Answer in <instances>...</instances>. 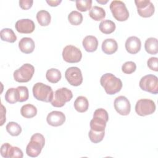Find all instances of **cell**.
Wrapping results in <instances>:
<instances>
[{
  "label": "cell",
  "mask_w": 158,
  "mask_h": 158,
  "mask_svg": "<svg viewBox=\"0 0 158 158\" xmlns=\"http://www.w3.org/2000/svg\"><path fill=\"white\" fill-rule=\"evenodd\" d=\"M141 47V40L136 36H130L126 40L125 49L127 51L131 54H136L138 53L140 51Z\"/></svg>",
  "instance_id": "e0dca14e"
},
{
  "label": "cell",
  "mask_w": 158,
  "mask_h": 158,
  "mask_svg": "<svg viewBox=\"0 0 158 158\" xmlns=\"http://www.w3.org/2000/svg\"><path fill=\"white\" fill-rule=\"evenodd\" d=\"M96 1L98 2V3H100V4H106L108 1L106 0V1H103V0H96Z\"/></svg>",
  "instance_id": "ab89813d"
},
{
  "label": "cell",
  "mask_w": 158,
  "mask_h": 158,
  "mask_svg": "<svg viewBox=\"0 0 158 158\" xmlns=\"http://www.w3.org/2000/svg\"><path fill=\"white\" fill-rule=\"evenodd\" d=\"M35 72L34 67L30 64H25L14 72V80L19 83L29 81Z\"/></svg>",
  "instance_id": "52a82bcc"
},
{
  "label": "cell",
  "mask_w": 158,
  "mask_h": 158,
  "mask_svg": "<svg viewBox=\"0 0 158 158\" xmlns=\"http://www.w3.org/2000/svg\"><path fill=\"white\" fill-rule=\"evenodd\" d=\"M1 39L9 43H14L17 40V36L11 28H5L1 30Z\"/></svg>",
  "instance_id": "484cf974"
},
{
  "label": "cell",
  "mask_w": 158,
  "mask_h": 158,
  "mask_svg": "<svg viewBox=\"0 0 158 158\" xmlns=\"http://www.w3.org/2000/svg\"><path fill=\"white\" fill-rule=\"evenodd\" d=\"M148 67L149 69L154 70L155 72L158 71V59L157 57H150L147 61Z\"/></svg>",
  "instance_id": "d590c367"
},
{
  "label": "cell",
  "mask_w": 158,
  "mask_h": 158,
  "mask_svg": "<svg viewBox=\"0 0 158 158\" xmlns=\"http://www.w3.org/2000/svg\"><path fill=\"white\" fill-rule=\"evenodd\" d=\"M100 31L104 34H110L115 30L116 26L115 23L110 20H104L99 23Z\"/></svg>",
  "instance_id": "603a6c76"
},
{
  "label": "cell",
  "mask_w": 158,
  "mask_h": 158,
  "mask_svg": "<svg viewBox=\"0 0 158 158\" xmlns=\"http://www.w3.org/2000/svg\"><path fill=\"white\" fill-rule=\"evenodd\" d=\"M19 95V102H22L28 100L29 98L28 89L27 86H20L17 88Z\"/></svg>",
  "instance_id": "836d02e7"
},
{
  "label": "cell",
  "mask_w": 158,
  "mask_h": 158,
  "mask_svg": "<svg viewBox=\"0 0 158 158\" xmlns=\"http://www.w3.org/2000/svg\"><path fill=\"white\" fill-rule=\"evenodd\" d=\"M136 69V65L133 61H127L122 66V70L125 74H131Z\"/></svg>",
  "instance_id": "e575fe53"
},
{
  "label": "cell",
  "mask_w": 158,
  "mask_h": 158,
  "mask_svg": "<svg viewBox=\"0 0 158 158\" xmlns=\"http://www.w3.org/2000/svg\"><path fill=\"white\" fill-rule=\"evenodd\" d=\"M35 44L32 38L29 37L22 38L19 43V48L21 52L25 54H30L35 49Z\"/></svg>",
  "instance_id": "ac0fdd59"
},
{
  "label": "cell",
  "mask_w": 158,
  "mask_h": 158,
  "mask_svg": "<svg viewBox=\"0 0 158 158\" xmlns=\"http://www.w3.org/2000/svg\"><path fill=\"white\" fill-rule=\"evenodd\" d=\"M7 131L13 136H19L22 132L21 127L16 122H10L6 127Z\"/></svg>",
  "instance_id": "f546056e"
},
{
  "label": "cell",
  "mask_w": 158,
  "mask_h": 158,
  "mask_svg": "<svg viewBox=\"0 0 158 158\" xmlns=\"http://www.w3.org/2000/svg\"><path fill=\"white\" fill-rule=\"evenodd\" d=\"M156 110L155 102L149 99H141L135 105V111L140 116H146L153 114Z\"/></svg>",
  "instance_id": "9c48e42d"
},
{
  "label": "cell",
  "mask_w": 158,
  "mask_h": 158,
  "mask_svg": "<svg viewBox=\"0 0 158 158\" xmlns=\"http://www.w3.org/2000/svg\"><path fill=\"white\" fill-rule=\"evenodd\" d=\"M1 126H2L4 123L6 122V108L4 107V106L1 104Z\"/></svg>",
  "instance_id": "74e56055"
},
{
  "label": "cell",
  "mask_w": 158,
  "mask_h": 158,
  "mask_svg": "<svg viewBox=\"0 0 158 158\" xmlns=\"http://www.w3.org/2000/svg\"><path fill=\"white\" fill-rule=\"evenodd\" d=\"M45 144V139L43 135L35 133L31 137L26 148L27 154L31 157H36L41 153Z\"/></svg>",
  "instance_id": "7a4b0ae2"
},
{
  "label": "cell",
  "mask_w": 158,
  "mask_h": 158,
  "mask_svg": "<svg viewBox=\"0 0 158 158\" xmlns=\"http://www.w3.org/2000/svg\"><path fill=\"white\" fill-rule=\"evenodd\" d=\"M109 120L107 112L102 109H97L93 114V117L90 121V128L96 131H105L106 123Z\"/></svg>",
  "instance_id": "3957f363"
},
{
  "label": "cell",
  "mask_w": 158,
  "mask_h": 158,
  "mask_svg": "<svg viewBox=\"0 0 158 158\" xmlns=\"http://www.w3.org/2000/svg\"><path fill=\"white\" fill-rule=\"evenodd\" d=\"M157 40L156 38L151 37L148 38L144 44L146 51L149 54H156L158 52Z\"/></svg>",
  "instance_id": "7402d4cb"
},
{
  "label": "cell",
  "mask_w": 158,
  "mask_h": 158,
  "mask_svg": "<svg viewBox=\"0 0 158 158\" xmlns=\"http://www.w3.org/2000/svg\"><path fill=\"white\" fill-rule=\"evenodd\" d=\"M20 113L23 117L31 118L36 115L37 109L35 106L31 104H27L21 107Z\"/></svg>",
  "instance_id": "cb8c5ba5"
},
{
  "label": "cell",
  "mask_w": 158,
  "mask_h": 158,
  "mask_svg": "<svg viewBox=\"0 0 158 158\" xmlns=\"http://www.w3.org/2000/svg\"><path fill=\"white\" fill-rule=\"evenodd\" d=\"M77 9L80 12H86L89 10L91 7V0H76L75 1Z\"/></svg>",
  "instance_id": "d6a6232c"
},
{
  "label": "cell",
  "mask_w": 158,
  "mask_h": 158,
  "mask_svg": "<svg viewBox=\"0 0 158 158\" xmlns=\"http://www.w3.org/2000/svg\"><path fill=\"white\" fill-rule=\"evenodd\" d=\"M102 51L106 54L110 55L115 53L118 49L117 41L112 38H107L102 43Z\"/></svg>",
  "instance_id": "ffe728a7"
},
{
  "label": "cell",
  "mask_w": 158,
  "mask_h": 158,
  "mask_svg": "<svg viewBox=\"0 0 158 158\" xmlns=\"http://www.w3.org/2000/svg\"><path fill=\"white\" fill-rule=\"evenodd\" d=\"M135 3L139 16L144 18H148L151 17L154 14L155 7L149 0H135Z\"/></svg>",
  "instance_id": "8fae6325"
},
{
  "label": "cell",
  "mask_w": 158,
  "mask_h": 158,
  "mask_svg": "<svg viewBox=\"0 0 158 158\" xmlns=\"http://www.w3.org/2000/svg\"><path fill=\"white\" fill-rule=\"evenodd\" d=\"M72 98L73 94L71 90L63 87L54 91L53 98L51 102L54 107H61L64 106L67 102L70 101Z\"/></svg>",
  "instance_id": "5b68a950"
},
{
  "label": "cell",
  "mask_w": 158,
  "mask_h": 158,
  "mask_svg": "<svg viewBox=\"0 0 158 158\" xmlns=\"http://www.w3.org/2000/svg\"><path fill=\"white\" fill-rule=\"evenodd\" d=\"M140 88L145 91L156 94L158 93V78L152 74L143 77L139 83Z\"/></svg>",
  "instance_id": "ba28073f"
},
{
  "label": "cell",
  "mask_w": 158,
  "mask_h": 158,
  "mask_svg": "<svg viewBox=\"0 0 158 158\" xmlns=\"http://www.w3.org/2000/svg\"><path fill=\"white\" fill-rule=\"evenodd\" d=\"M110 9L113 17L118 21L123 22L129 17V12L125 4L121 1H113L110 4Z\"/></svg>",
  "instance_id": "8992f818"
},
{
  "label": "cell",
  "mask_w": 158,
  "mask_h": 158,
  "mask_svg": "<svg viewBox=\"0 0 158 158\" xmlns=\"http://www.w3.org/2000/svg\"><path fill=\"white\" fill-rule=\"evenodd\" d=\"M65 77L69 84L74 86H78L83 82L81 71L77 67L68 68L65 72Z\"/></svg>",
  "instance_id": "7c38bea8"
},
{
  "label": "cell",
  "mask_w": 158,
  "mask_h": 158,
  "mask_svg": "<svg viewBox=\"0 0 158 158\" xmlns=\"http://www.w3.org/2000/svg\"><path fill=\"white\" fill-rule=\"evenodd\" d=\"M46 121L49 125L52 127H59L64 123L65 116L60 111L54 110L48 114L46 117Z\"/></svg>",
  "instance_id": "2e32d148"
},
{
  "label": "cell",
  "mask_w": 158,
  "mask_h": 158,
  "mask_svg": "<svg viewBox=\"0 0 158 158\" xmlns=\"http://www.w3.org/2000/svg\"><path fill=\"white\" fill-rule=\"evenodd\" d=\"M73 106L77 111L80 113H83L88 109L89 102L86 97L80 96H78L74 101Z\"/></svg>",
  "instance_id": "44dd1931"
},
{
  "label": "cell",
  "mask_w": 158,
  "mask_h": 158,
  "mask_svg": "<svg viewBox=\"0 0 158 158\" xmlns=\"http://www.w3.org/2000/svg\"><path fill=\"white\" fill-rule=\"evenodd\" d=\"M68 20L72 25H79L83 21V15L79 12L77 10H73L69 14Z\"/></svg>",
  "instance_id": "4dcf8cb0"
},
{
  "label": "cell",
  "mask_w": 158,
  "mask_h": 158,
  "mask_svg": "<svg viewBox=\"0 0 158 158\" xmlns=\"http://www.w3.org/2000/svg\"><path fill=\"white\" fill-rule=\"evenodd\" d=\"M100 83L104 88L106 93L109 95L116 94L122 88L121 80L110 73H106L101 77Z\"/></svg>",
  "instance_id": "6da1fadb"
},
{
  "label": "cell",
  "mask_w": 158,
  "mask_h": 158,
  "mask_svg": "<svg viewBox=\"0 0 158 158\" xmlns=\"http://www.w3.org/2000/svg\"><path fill=\"white\" fill-rule=\"evenodd\" d=\"M105 135V131H93L91 129H90L89 133H88V136L90 141L93 143H98L101 142Z\"/></svg>",
  "instance_id": "1f68e13d"
},
{
  "label": "cell",
  "mask_w": 158,
  "mask_h": 158,
  "mask_svg": "<svg viewBox=\"0 0 158 158\" xmlns=\"http://www.w3.org/2000/svg\"><path fill=\"white\" fill-rule=\"evenodd\" d=\"M33 1L32 0H20L19 1V6L23 10H27L31 7Z\"/></svg>",
  "instance_id": "8d00e7d4"
},
{
  "label": "cell",
  "mask_w": 158,
  "mask_h": 158,
  "mask_svg": "<svg viewBox=\"0 0 158 158\" xmlns=\"http://www.w3.org/2000/svg\"><path fill=\"white\" fill-rule=\"evenodd\" d=\"M36 19L41 26H48L51 20V17L49 12L46 10H41L36 14Z\"/></svg>",
  "instance_id": "d4e9b609"
},
{
  "label": "cell",
  "mask_w": 158,
  "mask_h": 158,
  "mask_svg": "<svg viewBox=\"0 0 158 158\" xmlns=\"http://www.w3.org/2000/svg\"><path fill=\"white\" fill-rule=\"evenodd\" d=\"M82 44L86 51L92 52L97 49L98 46V41L95 36L88 35L85 37L82 41Z\"/></svg>",
  "instance_id": "d6986e66"
},
{
  "label": "cell",
  "mask_w": 158,
  "mask_h": 158,
  "mask_svg": "<svg viewBox=\"0 0 158 158\" xmlns=\"http://www.w3.org/2000/svg\"><path fill=\"white\" fill-rule=\"evenodd\" d=\"M1 154L4 158H22V151L18 147L12 146L8 143H4L1 147Z\"/></svg>",
  "instance_id": "5bb4252c"
},
{
  "label": "cell",
  "mask_w": 158,
  "mask_h": 158,
  "mask_svg": "<svg viewBox=\"0 0 158 158\" xmlns=\"http://www.w3.org/2000/svg\"><path fill=\"white\" fill-rule=\"evenodd\" d=\"M61 73L56 69H51L47 70L46 78L48 81L52 83H56L61 79Z\"/></svg>",
  "instance_id": "83f0119b"
},
{
  "label": "cell",
  "mask_w": 158,
  "mask_h": 158,
  "mask_svg": "<svg viewBox=\"0 0 158 158\" xmlns=\"http://www.w3.org/2000/svg\"><path fill=\"white\" fill-rule=\"evenodd\" d=\"M32 91L33 96L38 101L49 102L53 98L54 92L52 88L43 83H35L33 86Z\"/></svg>",
  "instance_id": "277c9868"
},
{
  "label": "cell",
  "mask_w": 158,
  "mask_h": 158,
  "mask_svg": "<svg viewBox=\"0 0 158 158\" xmlns=\"http://www.w3.org/2000/svg\"><path fill=\"white\" fill-rule=\"evenodd\" d=\"M63 59L69 63L79 62L82 57L81 51L73 45L66 46L62 51Z\"/></svg>",
  "instance_id": "30bf717a"
},
{
  "label": "cell",
  "mask_w": 158,
  "mask_h": 158,
  "mask_svg": "<svg viewBox=\"0 0 158 158\" xmlns=\"http://www.w3.org/2000/svg\"><path fill=\"white\" fill-rule=\"evenodd\" d=\"M89 17L96 21H99L106 17V12L103 8L98 6H94L89 12Z\"/></svg>",
  "instance_id": "4316f807"
},
{
  "label": "cell",
  "mask_w": 158,
  "mask_h": 158,
  "mask_svg": "<svg viewBox=\"0 0 158 158\" xmlns=\"http://www.w3.org/2000/svg\"><path fill=\"white\" fill-rule=\"evenodd\" d=\"M62 2L61 0H55V1H46V2L49 4V6L52 7H56L57 6L60 2Z\"/></svg>",
  "instance_id": "f35d334b"
},
{
  "label": "cell",
  "mask_w": 158,
  "mask_h": 158,
  "mask_svg": "<svg viewBox=\"0 0 158 158\" xmlns=\"http://www.w3.org/2000/svg\"><path fill=\"white\" fill-rule=\"evenodd\" d=\"M5 99L10 104H15L19 102V95L17 88H10L8 89L5 94Z\"/></svg>",
  "instance_id": "f1b7e54d"
},
{
  "label": "cell",
  "mask_w": 158,
  "mask_h": 158,
  "mask_svg": "<svg viewBox=\"0 0 158 158\" xmlns=\"http://www.w3.org/2000/svg\"><path fill=\"white\" fill-rule=\"evenodd\" d=\"M115 110L122 115H127L131 110V104L129 100L124 96L117 97L114 102Z\"/></svg>",
  "instance_id": "4fadbf2b"
},
{
  "label": "cell",
  "mask_w": 158,
  "mask_h": 158,
  "mask_svg": "<svg viewBox=\"0 0 158 158\" xmlns=\"http://www.w3.org/2000/svg\"><path fill=\"white\" fill-rule=\"evenodd\" d=\"M15 27L16 30L20 33L29 34L34 31L35 25L33 20L29 19H23L16 22Z\"/></svg>",
  "instance_id": "9a60e30c"
}]
</instances>
